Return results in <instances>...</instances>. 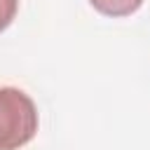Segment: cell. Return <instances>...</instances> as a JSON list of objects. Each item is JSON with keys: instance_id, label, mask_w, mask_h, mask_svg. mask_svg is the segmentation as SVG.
<instances>
[{"instance_id": "7a4b0ae2", "label": "cell", "mask_w": 150, "mask_h": 150, "mask_svg": "<svg viewBox=\"0 0 150 150\" xmlns=\"http://www.w3.org/2000/svg\"><path fill=\"white\" fill-rule=\"evenodd\" d=\"M89 2L96 12L105 16H129L143 5V0H89Z\"/></svg>"}, {"instance_id": "6da1fadb", "label": "cell", "mask_w": 150, "mask_h": 150, "mask_svg": "<svg viewBox=\"0 0 150 150\" xmlns=\"http://www.w3.org/2000/svg\"><path fill=\"white\" fill-rule=\"evenodd\" d=\"M38 131V108L28 94L0 87V150H19Z\"/></svg>"}, {"instance_id": "3957f363", "label": "cell", "mask_w": 150, "mask_h": 150, "mask_svg": "<svg viewBox=\"0 0 150 150\" xmlns=\"http://www.w3.org/2000/svg\"><path fill=\"white\" fill-rule=\"evenodd\" d=\"M16 9H19V0H0V30H5L14 21Z\"/></svg>"}]
</instances>
